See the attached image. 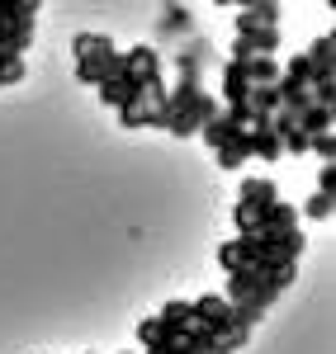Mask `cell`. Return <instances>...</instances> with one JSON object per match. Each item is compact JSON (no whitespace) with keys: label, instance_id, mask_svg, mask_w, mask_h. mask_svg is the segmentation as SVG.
<instances>
[{"label":"cell","instance_id":"obj_5","mask_svg":"<svg viewBox=\"0 0 336 354\" xmlns=\"http://www.w3.org/2000/svg\"><path fill=\"white\" fill-rule=\"evenodd\" d=\"M308 218H317V222L332 218V194H327V189H317V194L308 198Z\"/></svg>","mask_w":336,"mask_h":354},{"label":"cell","instance_id":"obj_3","mask_svg":"<svg viewBox=\"0 0 336 354\" xmlns=\"http://www.w3.org/2000/svg\"><path fill=\"white\" fill-rule=\"evenodd\" d=\"M275 19H280L275 0H251V5H242V15H237V28H260V24H275Z\"/></svg>","mask_w":336,"mask_h":354},{"label":"cell","instance_id":"obj_4","mask_svg":"<svg viewBox=\"0 0 336 354\" xmlns=\"http://www.w3.org/2000/svg\"><path fill=\"white\" fill-rule=\"evenodd\" d=\"M15 81H24V57H5L0 62V85H15Z\"/></svg>","mask_w":336,"mask_h":354},{"label":"cell","instance_id":"obj_1","mask_svg":"<svg viewBox=\"0 0 336 354\" xmlns=\"http://www.w3.org/2000/svg\"><path fill=\"white\" fill-rule=\"evenodd\" d=\"M280 203V189H275V180H247L242 185V203H237V227L242 232H260V222L265 213Z\"/></svg>","mask_w":336,"mask_h":354},{"label":"cell","instance_id":"obj_2","mask_svg":"<svg viewBox=\"0 0 336 354\" xmlns=\"http://www.w3.org/2000/svg\"><path fill=\"white\" fill-rule=\"evenodd\" d=\"M280 48V28L260 24V28H237V43H232V57H251V53H275Z\"/></svg>","mask_w":336,"mask_h":354},{"label":"cell","instance_id":"obj_6","mask_svg":"<svg viewBox=\"0 0 336 354\" xmlns=\"http://www.w3.org/2000/svg\"><path fill=\"white\" fill-rule=\"evenodd\" d=\"M218 5H251V0H218Z\"/></svg>","mask_w":336,"mask_h":354}]
</instances>
